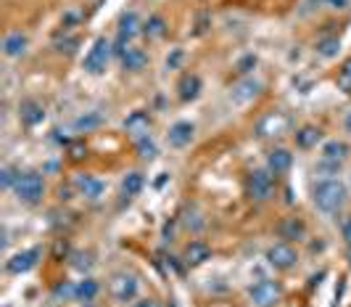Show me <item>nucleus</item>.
<instances>
[{"instance_id": "obj_1", "label": "nucleus", "mask_w": 351, "mask_h": 307, "mask_svg": "<svg viewBox=\"0 0 351 307\" xmlns=\"http://www.w3.org/2000/svg\"><path fill=\"white\" fill-rule=\"evenodd\" d=\"M346 185L335 178H322V181L315 183L312 188V201L315 207L322 212V215H338L341 207L346 204Z\"/></svg>"}, {"instance_id": "obj_2", "label": "nucleus", "mask_w": 351, "mask_h": 307, "mask_svg": "<svg viewBox=\"0 0 351 307\" xmlns=\"http://www.w3.org/2000/svg\"><path fill=\"white\" fill-rule=\"evenodd\" d=\"M138 291H141V281H138V275L132 271H117L108 278V297L117 305L135 302L138 299Z\"/></svg>"}, {"instance_id": "obj_3", "label": "nucleus", "mask_w": 351, "mask_h": 307, "mask_svg": "<svg viewBox=\"0 0 351 307\" xmlns=\"http://www.w3.org/2000/svg\"><path fill=\"white\" fill-rule=\"evenodd\" d=\"M248 299L254 307H278L282 302V284L275 278H262L248 286Z\"/></svg>"}, {"instance_id": "obj_4", "label": "nucleus", "mask_w": 351, "mask_h": 307, "mask_svg": "<svg viewBox=\"0 0 351 307\" xmlns=\"http://www.w3.org/2000/svg\"><path fill=\"white\" fill-rule=\"evenodd\" d=\"M14 194H16V199L21 204H37L45 196V178L40 172H35V170H27V172L19 175Z\"/></svg>"}, {"instance_id": "obj_5", "label": "nucleus", "mask_w": 351, "mask_h": 307, "mask_svg": "<svg viewBox=\"0 0 351 307\" xmlns=\"http://www.w3.org/2000/svg\"><path fill=\"white\" fill-rule=\"evenodd\" d=\"M138 35H143V24L141 16L135 11H124L119 16V24H117V40H114V56L119 58L122 51L135 40Z\"/></svg>"}, {"instance_id": "obj_6", "label": "nucleus", "mask_w": 351, "mask_h": 307, "mask_svg": "<svg viewBox=\"0 0 351 307\" xmlns=\"http://www.w3.org/2000/svg\"><path fill=\"white\" fill-rule=\"evenodd\" d=\"M275 194V178L269 170H251L246 175V196L251 201H269Z\"/></svg>"}, {"instance_id": "obj_7", "label": "nucleus", "mask_w": 351, "mask_h": 307, "mask_svg": "<svg viewBox=\"0 0 351 307\" xmlns=\"http://www.w3.org/2000/svg\"><path fill=\"white\" fill-rule=\"evenodd\" d=\"M111 56H114V45H111L104 35L95 37V40H93V48H90L88 56H85V61H82V67H85V72L88 74L98 77V74L106 72Z\"/></svg>"}, {"instance_id": "obj_8", "label": "nucleus", "mask_w": 351, "mask_h": 307, "mask_svg": "<svg viewBox=\"0 0 351 307\" xmlns=\"http://www.w3.org/2000/svg\"><path fill=\"white\" fill-rule=\"evenodd\" d=\"M267 262H269V268H275V271H293L296 265H299V252H296V247L293 244H288V241H278V244H272L269 249H267Z\"/></svg>"}, {"instance_id": "obj_9", "label": "nucleus", "mask_w": 351, "mask_h": 307, "mask_svg": "<svg viewBox=\"0 0 351 307\" xmlns=\"http://www.w3.org/2000/svg\"><path fill=\"white\" fill-rule=\"evenodd\" d=\"M40 257H43V249H40V247L21 249V252H16L14 257L5 260V273H8V275H24V273H29L32 268H37Z\"/></svg>"}, {"instance_id": "obj_10", "label": "nucleus", "mask_w": 351, "mask_h": 307, "mask_svg": "<svg viewBox=\"0 0 351 307\" xmlns=\"http://www.w3.org/2000/svg\"><path fill=\"white\" fill-rule=\"evenodd\" d=\"M259 93H262V82H259L256 77H241V80L230 88L228 98H230V104H235V106H246V104H251Z\"/></svg>"}, {"instance_id": "obj_11", "label": "nucleus", "mask_w": 351, "mask_h": 307, "mask_svg": "<svg viewBox=\"0 0 351 307\" xmlns=\"http://www.w3.org/2000/svg\"><path fill=\"white\" fill-rule=\"evenodd\" d=\"M19 122L27 127V130L43 125V122H45V106H43L37 98H24V101L19 104Z\"/></svg>"}, {"instance_id": "obj_12", "label": "nucleus", "mask_w": 351, "mask_h": 307, "mask_svg": "<svg viewBox=\"0 0 351 307\" xmlns=\"http://www.w3.org/2000/svg\"><path fill=\"white\" fill-rule=\"evenodd\" d=\"M206 260H211V247L201 238H193L182 249V265L185 268H201Z\"/></svg>"}, {"instance_id": "obj_13", "label": "nucleus", "mask_w": 351, "mask_h": 307, "mask_svg": "<svg viewBox=\"0 0 351 307\" xmlns=\"http://www.w3.org/2000/svg\"><path fill=\"white\" fill-rule=\"evenodd\" d=\"M195 138V125L193 122H188V120H180L175 125L169 127V133H167V144L169 148H188V146L193 144Z\"/></svg>"}, {"instance_id": "obj_14", "label": "nucleus", "mask_w": 351, "mask_h": 307, "mask_svg": "<svg viewBox=\"0 0 351 307\" xmlns=\"http://www.w3.org/2000/svg\"><path fill=\"white\" fill-rule=\"evenodd\" d=\"M151 125H154V120H151L148 111H132V114L124 120V130H127V135H130L132 141H141L145 135H151Z\"/></svg>"}, {"instance_id": "obj_15", "label": "nucleus", "mask_w": 351, "mask_h": 307, "mask_svg": "<svg viewBox=\"0 0 351 307\" xmlns=\"http://www.w3.org/2000/svg\"><path fill=\"white\" fill-rule=\"evenodd\" d=\"M148 54L143 51V48H138V45H127L122 51V56H119V64H122L124 72H132V74H141L143 69H148Z\"/></svg>"}, {"instance_id": "obj_16", "label": "nucleus", "mask_w": 351, "mask_h": 307, "mask_svg": "<svg viewBox=\"0 0 351 307\" xmlns=\"http://www.w3.org/2000/svg\"><path fill=\"white\" fill-rule=\"evenodd\" d=\"M275 231H278V238L288 241V244H291V241H304V238H306V223L296 215L282 217Z\"/></svg>"}, {"instance_id": "obj_17", "label": "nucleus", "mask_w": 351, "mask_h": 307, "mask_svg": "<svg viewBox=\"0 0 351 307\" xmlns=\"http://www.w3.org/2000/svg\"><path fill=\"white\" fill-rule=\"evenodd\" d=\"M288 127H291V120H288L282 111H272V114L262 117V122L256 125V133H259L262 138H272V135L288 133Z\"/></svg>"}, {"instance_id": "obj_18", "label": "nucleus", "mask_w": 351, "mask_h": 307, "mask_svg": "<svg viewBox=\"0 0 351 307\" xmlns=\"http://www.w3.org/2000/svg\"><path fill=\"white\" fill-rule=\"evenodd\" d=\"M201 91H204V82H201V77L195 72H185L177 80V98H180L182 104L195 101V98L201 95Z\"/></svg>"}, {"instance_id": "obj_19", "label": "nucleus", "mask_w": 351, "mask_h": 307, "mask_svg": "<svg viewBox=\"0 0 351 307\" xmlns=\"http://www.w3.org/2000/svg\"><path fill=\"white\" fill-rule=\"evenodd\" d=\"M291 167H293V154H291L288 148L278 146V148H272V151L267 154V170H269L275 178H278V175H288Z\"/></svg>"}, {"instance_id": "obj_20", "label": "nucleus", "mask_w": 351, "mask_h": 307, "mask_svg": "<svg viewBox=\"0 0 351 307\" xmlns=\"http://www.w3.org/2000/svg\"><path fill=\"white\" fill-rule=\"evenodd\" d=\"M74 188L85 196V199H90V201H95V199H101L104 196V191H106V183L101 181V178H93V175H77L74 178Z\"/></svg>"}, {"instance_id": "obj_21", "label": "nucleus", "mask_w": 351, "mask_h": 307, "mask_svg": "<svg viewBox=\"0 0 351 307\" xmlns=\"http://www.w3.org/2000/svg\"><path fill=\"white\" fill-rule=\"evenodd\" d=\"M293 135H296V146H299L301 151H312V148H317V146L325 144V133H322L317 125L299 127Z\"/></svg>"}, {"instance_id": "obj_22", "label": "nucleus", "mask_w": 351, "mask_h": 307, "mask_svg": "<svg viewBox=\"0 0 351 307\" xmlns=\"http://www.w3.org/2000/svg\"><path fill=\"white\" fill-rule=\"evenodd\" d=\"M27 48H29V40L19 30H14V32H8V35L3 37V56L5 58H19V56L27 54Z\"/></svg>"}, {"instance_id": "obj_23", "label": "nucleus", "mask_w": 351, "mask_h": 307, "mask_svg": "<svg viewBox=\"0 0 351 307\" xmlns=\"http://www.w3.org/2000/svg\"><path fill=\"white\" fill-rule=\"evenodd\" d=\"M98 294H101V284H98L95 278L85 275L82 281H77V297H74V302L88 305V302H95V299H98Z\"/></svg>"}, {"instance_id": "obj_24", "label": "nucleus", "mask_w": 351, "mask_h": 307, "mask_svg": "<svg viewBox=\"0 0 351 307\" xmlns=\"http://www.w3.org/2000/svg\"><path fill=\"white\" fill-rule=\"evenodd\" d=\"M145 188V175L143 172H127L122 178V196L124 199H135L141 196Z\"/></svg>"}, {"instance_id": "obj_25", "label": "nucleus", "mask_w": 351, "mask_h": 307, "mask_svg": "<svg viewBox=\"0 0 351 307\" xmlns=\"http://www.w3.org/2000/svg\"><path fill=\"white\" fill-rule=\"evenodd\" d=\"M106 122V117L101 111H85V114H80L77 120H74V130L77 133H90V130H98V127Z\"/></svg>"}, {"instance_id": "obj_26", "label": "nucleus", "mask_w": 351, "mask_h": 307, "mask_svg": "<svg viewBox=\"0 0 351 307\" xmlns=\"http://www.w3.org/2000/svg\"><path fill=\"white\" fill-rule=\"evenodd\" d=\"M319 154H322V159L343 162V159L351 154V148H349V144H343V141H325L322 148H319Z\"/></svg>"}, {"instance_id": "obj_27", "label": "nucleus", "mask_w": 351, "mask_h": 307, "mask_svg": "<svg viewBox=\"0 0 351 307\" xmlns=\"http://www.w3.org/2000/svg\"><path fill=\"white\" fill-rule=\"evenodd\" d=\"M164 35H167V21H164V16L154 14V16H148V21H143V37L145 40H158V37Z\"/></svg>"}, {"instance_id": "obj_28", "label": "nucleus", "mask_w": 351, "mask_h": 307, "mask_svg": "<svg viewBox=\"0 0 351 307\" xmlns=\"http://www.w3.org/2000/svg\"><path fill=\"white\" fill-rule=\"evenodd\" d=\"M317 56L319 58H335V56L341 54V40L335 35H328L322 37V40H317Z\"/></svg>"}, {"instance_id": "obj_29", "label": "nucleus", "mask_w": 351, "mask_h": 307, "mask_svg": "<svg viewBox=\"0 0 351 307\" xmlns=\"http://www.w3.org/2000/svg\"><path fill=\"white\" fill-rule=\"evenodd\" d=\"M53 297L58 302H74V297H77V281H61V284H56L53 286Z\"/></svg>"}, {"instance_id": "obj_30", "label": "nucleus", "mask_w": 351, "mask_h": 307, "mask_svg": "<svg viewBox=\"0 0 351 307\" xmlns=\"http://www.w3.org/2000/svg\"><path fill=\"white\" fill-rule=\"evenodd\" d=\"M335 85H338V91H343L346 95H351V58L349 61H343V67L338 69V74H335Z\"/></svg>"}, {"instance_id": "obj_31", "label": "nucleus", "mask_w": 351, "mask_h": 307, "mask_svg": "<svg viewBox=\"0 0 351 307\" xmlns=\"http://www.w3.org/2000/svg\"><path fill=\"white\" fill-rule=\"evenodd\" d=\"M135 148H138V157H141V159H156V154H158V148L151 135H145V138H141V141H135Z\"/></svg>"}, {"instance_id": "obj_32", "label": "nucleus", "mask_w": 351, "mask_h": 307, "mask_svg": "<svg viewBox=\"0 0 351 307\" xmlns=\"http://www.w3.org/2000/svg\"><path fill=\"white\" fill-rule=\"evenodd\" d=\"M19 175H21V172H19L16 167L5 164V167L0 170V185H3V188H8V191H14V188H16V183H19Z\"/></svg>"}, {"instance_id": "obj_33", "label": "nucleus", "mask_w": 351, "mask_h": 307, "mask_svg": "<svg viewBox=\"0 0 351 307\" xmlns=\"http://www.w3.org/2000/svg\"><path fill=\"white\" fill-rule=\"evenodd\" d=\"M256 64H259V58H256L254 54H246V56H241V58H238L235 69H238L241 77H251V72L256 69Z\"/></svg>"}, {"instance_id": "obj_34", "label": "nucleus", "mask_w": 351, "mask_h": 307, "mask_svg": "<svg viewBox=\"0 0 351 307\" xmlns=\"http://www.w3.org/2000/svg\"><path fill=\"white\" fill-rule=\"evenodd\" d=\"M71 265L80 273H88L93 268V254L90 252H74L71 254Z\"/></svg>"}, {"instance_id": "obj_35", "label": "nucleus", "mask_w": 351, "mask_h": 307, "mask_svg": "<svg viewBox=\"0 0 351 307\" xmlns=\"http://www.w3.org/2000/svg\"><path fill=\"white\" fill-rule=\"evenodd\" d=\"M66 154H69L71 162H82V159L88 157V146L82 144V141H71V144L66 146Z\"/></svg>"}, {"instance_id": "obj_36", "label": "nucleus", "mask_w": 351, "mask_h": 307, "mask_svg": "<svg viewBox=\"0 0 351 307\" xmlns=\"http://www.w3.org/2000/svg\"><path fill=\"white\" fill-rule=\"evenodd\" d=\"M77 45H80V40H77V37H71V35L61 37V40H56V43H53V48H56L58 54H74V51H77Z\"/></svg>"}, {"instance_id": "obj_37", "label": "nucleus", "mask_w": 351, "mask_h": 307, "mask_svg": "<svg viewBox=\"0 0 351 307\" xmlns=\"http://www.w3.org/2000/svg\"><path fill=\"white\" fill-rule=\"evenodd\" d=\"M341 238H343L346 247H351V215H346L341 220Z\"/></svg>"}, {"instance_id": "obj_38", "label": "nucleus", "mask_w": 351, "mask_h": 307, "mask_svg": "<svg viewBox=\"0 0 351 307\" xmlns=\"http://www.w3.org/2000/svg\"><path fill=\"white\" fill-rule=\"evenodd\" d=\"M132 307H164V305H161L158 297H141V299L132 302Z\"/></svg>"}, {"instance_id": "obj_39", "label": "nucleus", "mask_w": 351, "mask_h": 307, "mask_svg": "<svg viewBox=\"0 0 351 307\" xmlns=\"http://www.w3.org/2000/svg\"><path fill=\"white\" fill-rule=\"evenodd\" d=\"M182 51H180V48H175V51H172V56H167V69H177V67H180V64H182Z\"/></svg>"}, {"instance_id": "obj_40", "label": "nucleus", "mask_w": 351, "mask_h": 307, "mask_svg": "<svg viewBox=\"0 0 351 307\" xmlns=\"http://www.w3.org/2000/svg\"><path fill=\"white\" fill-rule=\"evenodd\" d=\"M330 8H335V11H343L346 5H349V0H325Z\"/></svg>"}, {"instance_id": "obj_41", "label": "nucleus", "mask_w": 351, "mask_h": 307, "mask_svg": "<svg viewBox=\"0 0 351 307\" xmlns=\"http://www.w3.org/2000/svg\"><path fill=\"white\" fill-rule=\"evenodd\" d=\"M77 21H80L77 14H66V16H64V27H71V24H77Z\"/></svg>"}, {"instance_id": "obj_42", "label": "nucleus", "mask_w": 351, "mask_h": 307, "mask_svg": "<svg viewBox=\"0 0 351 307\" xmlns=\"http://www.w3.org/2000/svg\"><path fill=\"white\" fill-rule=\"evenodd\" d=\"M343 127H346V133L351 135V111L346 114V117H343Z\"/></svg>"}, {"instance_id": "obj_43", "label": "nucleus", "mask_w": 351, "mask_h": 307, "mask_svg": "<svg viewBox=\"0 0 351 307\" xmlns=\"http://www.w3.org/2000/svg\"><path fill=\"white\" fill-rule=\"evenodd\" d=\"M209 307H232V305H228V302H211Z\"/></svg>"}, {"instance_id": "obj_44", "label": "nucleus", "mask_w": 351, "mask_h": 307, "mask_svg": "<svg viewBox=\"0 0 351 307\" xmlns=\"http://www.w3.org/2000/svg\"><path fill=\"white\" fill-rule=\"evenodd\" d=\"M346 260H349V265H351V247H346Z\"/></svg>"}, {"instance_id": "obj_45", "label": "nucleus", "mask_w": 351, "mask_h": 307, "mask_svg": "<svg viewBox=\"0 0 351 307\" xmlns=\"http://www.w3.org/2000/svg\"><path fill=\"white\" fill-rule=\"evenodd\" d=\"M80 307H98L95 302H88V305H80Z\"/></svg>"}, {"instance_id": "obj_46", "label": "nucleus", "mask_w": 351, "mask_h": 307, "mask_svg": "<svg viewBox=\"0 0 351 307\" xmlns=\"http://www.w3.org/2000/svg\"><path fill=\"white\" fill-rule=\"evenodd\" d=\"M312 3H317V5H319V3H325V0H312Z\"/></svg>"}]
</instances>
